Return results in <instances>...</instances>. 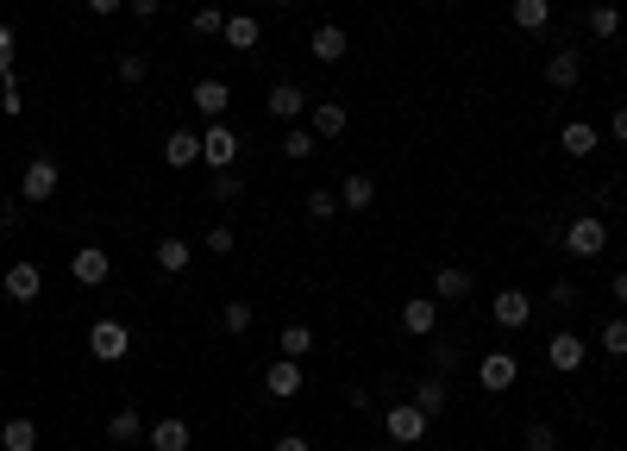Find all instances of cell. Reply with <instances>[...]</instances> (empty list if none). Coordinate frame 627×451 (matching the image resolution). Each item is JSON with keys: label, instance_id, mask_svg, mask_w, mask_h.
Here are the masks:
<instances>
[{"label": "cell", "instance_id": "1", "mask_svg": "<svg viewBox=\"0 0 627 451\" xmlns=\"http://www.w3.org/2000/svg\"><path fill=\"white\" fill-rule=\"evenodd\" d=\"M565 251L571 257H602L609 251V220H602V213H577L565 226Z\"/></svg>", "mask_w": 627, "mask_h": 451}, {"label": "cell", "instance_id": "2", "mask_svg": "<svg viewBox=\"0 0 627 451\" xmlns=\"http://www.w3.org/2000/svg\"><path fill=\"white\" fill-rule=\"evenodd\" d=\"M427 426H433V414H421L414 401H396V408L383 414V433H389V445H421V439H427Z\"/></svg>", "mask_w": 627, "mask_h": 451}, {"label": "cell", "instance_id": "3", "mask_svg": "<svg viewBox=\"0 0 627 451\" xmlns=\"http://www.w3.org/2000/svg\"><path fill=\"white\" fill-rule=\"evenodd\" d=\"M201 163H207V170H232V163H239V132L220 126V120H207L201 126Z\"/></svg>", "mask_w": 627, "mask_h": 451}, {"label": "cell", "instance_id": "4", "mask_svg": "<svg viewBox=\"0 0 627 451\" xmlns=\"http://www.w3.org/2000/svg\"><path fill=\"white\" fill-rule=\"evenodd\" d=\"M88 351H95V358L101 364H120L126 358V351H132V326H120V320H95V326H88Z\"/></svg>", "mask_w": 627, "mask_h": 451}, {"label": "cell", "instance_id": "5", "mask_svg": "<svg viewBox=\"0 0 627 451\" xmlns=\"http://www.w3.org/2000/svg\"><path fill=\"white\" fill-rule=\"evenodd\" d=\"M57 182H63L57 157H32V163H26V176H19V195H26V201H51V195H57Z\"/></svg>", "mask_w": 627, "mask_h": 451}, {"label": "cell", "instance_id": "6", "mask_svg": "<svg viewBox=\"0 0 627 451\" xmlns=\"http://www.w3.org/2000/svg\"><path fill=\"white\" fill-rule=\"evenodd\" d=\"M0 289H7V301L26 307V301H38V295H44V270L32 264V257H19V264H13L7 276H0Z\"/></svg>", "mask_w": 627, "mask_h": 451}, {"label": "cell", "instance_id": "7", "mask_svg": "<svg viewBox=\"0 0 627 451\" xmlns=\"http://www.w3.org/2000/svg\"><path fill=\"white\" fill-rule=\"evenodd\" d=\"M189 101H195V113H201V120H226V107H232V82H220V76H201V82L189 88Z\"/></svg>", "mask_w": 627, "mask_h": 451}, {"label": "cell", "instance_id": "8", "mask_svg": "<svg viewBox=\"0 0 627 451\" xmlns=\"http://www.w3.org/2000/svg\"><path fill=\"white\" fill-rule=\"evenodd\" d=\"M584 358H590V345L577 339V332H552L546 339V364L559 370V376H571V370H584Z\"/></svg>", "mask_w": 627, "mask_h": 451}, {"label": "cell", "instance_id": "9", "mask_svg": "<svg viewBox=\"0 0 627 451\" xmlns=\"http://www.w3.org/2000/svg\"><path fill=\"white\" fill-rule=\"evenodd\" d=\"M69 276H76V282H82V289H101V282L113 276V257H107L101 245H82L76 257H69Z\"/></svg>", "mask_w": 627, "mask_h": 451}, {"label": "cell", "instance_id": "10", "mask_svg": "<svg viewBox=\"0 0 627 451\" xmlns=\"http://www.w3.org/2000/svg\"><path fill=\"white\" fill-rule=\"evenodd\" d=\"M264 107H270V120H301V113H308V88L301 82H270Z\"/></svg>", "mask_w": 627, "mask_h": 451}, {"label": "cell", "instance_id": "11", "mask_svg": "<svg viewBox=\"0 0 627 451\" xmlns=\"http://www.w3.org/2000/svg\"><path fill=\"white\" fill-rule=\"evenodd\" d=\"M515 376H521V364L508 358V351H490V358L477 364V383L490 389V395H508V389H515Z\"/></svg>", "mask_w": 627, "mask_h": 451}, {"label": "cell", "instance_id": "12", "mask_svg": "<svg viewBox=\"0 0 627 451\" xmlns=\"http://www.w3.org/2000/svg\"><path fill=\"white\" fill-rule=\"evenodd\" d=\"M301 383H308V370H301V358H276V364L264 370V389H270L276 401H289V395H301Z\"/></svg>", "mask_w": 627, "mask_h": 451}, {"label": "cell", "instance_id": "13", "mask_svg": "<svg viewBox=\"0 0 627 451\" xmlns=\"http://www.w3.org/2000/svg\"><path fill=\"white\" fill-rule=\"evenodd\" d=\"M145 439H151V451H189L195 445V426L189 420H157V426H145Z\"/></svg>", "mask_w": 627, "mask_h": 451}, {"label": "cell", "instance_id": "14", "mask_svg": "<svg viewBox=\"0 0 627 451\" xmlns=\"http://www.w3.org/2000/svg\"><path fill=\"white\" fill-rule=\"evenodd\" d=\"M433 326H439V301H433V295H408V301H402V332L427 339Z\"/></svg>", "mask_w": 627, "mask_h": 451}, {"label": "cell", "instance_id": "15", "mask_svg": "<svg viewBox=\"0 0 627 451\" xmlns=\"http://www.w3.org/2000/svg\"><path fill=\"white\" fill-rule=\"evenodd\" d=\"M546 82L552 88H577V82H584V57H577L571 44H559V51L546 57Z\"/></svg>", "mask_w": 627, "mask_h": 451}, {"label": "cell", "instance_id": "16", "mask_svg": "<svg viewBox=\"0 0 627 451\" xmlns=\"http://www.w3.org/2000/svg\"><path fill=\"white\" fill-rule=\"evenodd\" d=\"M164 163H170V170H195V163H201V132H189V126L170 132L164 138Z\"/></svg>", "mask_w": 627, "mask_h": 451}, {"label": "cell", "instance_id": "17", "mask_svg": "<svg viewBox=\"0 0 627 451\" xmlns=\"http://www.w3.org/2000/svg\"><path fill=\"white\" fill-rule=\"evenodd\" d=\"M559 145H565V157H596V145H602V132L590 126V120H565V132H559Z\"/></svg>", "mask_w": 627, "mask_h": 451}, {"label": "cell", "instance_id": "18", "mask_svg": "<svg viewBox=\"0 0 627 451\" xmlns=\"http://www.w3.org/2000/svg\"><path fill=\"white\" fill-rule=\"evenodd\" d=\"M490 320H496V326H527V320H533V301H527L521 289H502V295L490 301Z\"/></svg>", "mask_w": 627, "mask_h": 451}, {"label": "cell", "instance_id": "19", "mask_svg": "<svg viewBox=\"0 0 627 451\" xmlns=\"http://www.w3.org/2000/svg\"><path fill=\"white\" fill-rule=\"evenodd\" d=\"M471 295V270L464 264H439L433 270V301H464Z\"/></svg>", "mask_w": 627, "mask_h": 451}, {"label": "cell", "instance_id": "20", "mask_svg": "<svg viewBox=\"0 0 627 451\" xmlns=\"http://www.w3.org/2000/svg\"><path fill=\"white\" fill-rule=\"evenodd\" d=\"M232 51H258V38H264V26H258V13H226V32H220Z\"/></svg>", "mask_w": 627, "mask_h": 451}, {"label": "cell", "instance_id": "21", "mask_svg": "<svg viewBox=\"0 0 627 451\" xmlns=\"http://www.w3.org/2000/svg\"><path fill=\"white\" fill-rule=\"evenodd\" d=\"M314 63H345V51H352V38H345V26H314Z\"/></svg>", "mask_w": 627, "mask_h": 451}, {"label": "cell", "instance_id": "22", "mask_svg": "<svg viewBox=\"0 0 627 451\" xmlns=\"http://www.w3.org/2000/svg\"><path fill=\"white\" fill-rule=\"evenodd\" d=\"M189 257H195L189 239H176V232H170V239H157V270H164V276H182V270H189Z\"/></svg>", "mask_w": 627, "mask_h": 451}, {"label": "cell", "instance_id": "23", "mask_svg": "<svg viewBox=\"0 0 627 451\" xmlns=\"http://www.w3.org/2000/svg\"><path fill=\"white\" fill-rule=\"evenodd\" d=\"M0 451H38V420L13 414L7 426H0Z\"/></svg>", "mask_w": 627, "mask_h": 451}, {"label": "cell", "instance_id": "24", "mask_svg": "<svg viewBox=\"0 0 627 451\" xmlns=\"http://www.w3.org/2000/svg\"><path fill=\"white\" fill-rule=\"evenodd\" d=\"M515 26L540 38V32L552 26V0H515Z\"/></svg>", "mask_w": 627, "mask_h": 451}, {"label": "cell", "instance_id": "25", "mask_svg": "<svg viewBox=\"0 0 627 451\" xmlns=\"http://www.w3.org/2000/svg\"><path fill=\"white\" fill-rule=\"evenodd\" d=\"M107 439H113V445L145 439V420H138V408H113V420H107Z\"/></svg>", "mask_w": 627, "mask_h": 451}, {"label": "cell", "instance_id": "26", "mask_svg": "<svg viewBox=\"0 0 627 451\" xmlns=\"http://www.w3.org/2000/svg\"><path fill=\"white\" fill-rule=\"evenodd\" d=\"M370 201H377V182H370V176H345V182H339V207L364 213Z\"/></svg>", "mask_w": 627, "mask_h": 451}, {"label": "cell", "instance_id": "27", "mask_svg": "<svg viewBox=\"0 0 627 451\" xmlns=\"http://www.w3.org/2000/svg\"><path fill=\"white\" fill-rule=\"evenodd\" d=\"M584 32H590V38H621L627 19H621L615 7H590V13H584Z\"/></svg>", "mask_w": 627, "mask_h": 451}, {"label": "cell", "instance_id": "28", "mask_svg": "<svg viewBox=\"0 0 627 451\" xmlns=\"http://www.w3.org/2000/svg\"><path fill=\"white\" fill-rule=\"evenodd\" d=\"M345 126H352V120H345L339 101H320L314 107V138H345Z\"/></svg>", "mask_w": 627, "mask_h": 451}, {"label": "cell", "instance_id": "29", "mask_svg": "<svg viewBox=\"0 0 627 451\" xmlns=\"http://www.w3.org/2000/svg\"><path fill=\"white\" fill-rule=\"evenodd\" d=\"M251 320H258V314H251V301H226L220 307V332H226V339H245Z\"/></svg>", "mask_w": 627, "mask_h": 451}, {"label": "cell", "instance_id": "30", "mask_svg": "<svg viewBox=\"0 0 627 451\" xmlns=\"http://www.w3.org/2000/svg\"><path fill=\"white\" fill-rule=\"evenodd\" d=\"M414 408L439 414V408H446V383H439V376H421V383H414Z\"/></svg>", "mask_w": 627, "mask_h": 451}, {"label": "cell", "instance_id": "31", "mask_svg": "<svg viewBox=\"0 0 627 451\" xmlns=\"http://www.w3.org/2000/svg\"><path fill=\"white\" fill-rule=\"evenodd\" d=\"M283 157H289V163H308V157H314V132H308V126H289V132H283Z\"/></svg>", "mask_w": 627, "mask_h": 451}, {"label": "cell", "instance_id": "32", "mask_svg": "<svg viewBox=\"0 0 627 451\" xmlns=\"http://www.w3.org/2000/svg\"><path fill=\"white\" fill-rule=\"evenodd\" d=\"M283 358H314V326H283Z\"/></svg>", "mask_w": 627, "mask_h": 451}, {"label": "cell", "instance_id": "33", "mask_svg": "<svg viewBox=\"0 0 627 451\" xmlns=\"http://www.w3.org/2000/svg\"><path fill=\"white\" fill-rule=\"evenodd\" d=\"M596 345H602V358H627V320H609L596 332Z\"/></svg>", "mask_w": 627, "mask_h": 451}, {"label": "cell", "instance_id": "34", "mask_svg": "<svg viewBox=\"0 0 627 451\" xmlns=\"http://www.w3.org/2000/svg\"><path fill=\"white\" fill-rule=\"evenodd\" d=\"M113 76H120L126 88H138V82L151 76V57H145V51H126V57H120V69H113Z\"/></svg>", "mask_w": 627, "mask_h": 451}, {"label": "cell", "instance_id": "35", "mask_svg": "<svg viewBox=\"0 0 627 451\" xmlns=\"http://www.w3.org/2000/svg\"><path fill=\"white\" fill-rule=\"evenodd\" d=\"M308 220H320V226L339 220V195H333V188H314V195H308Z\"/></svg>", "mask_w": 627, "mask_h": 451}, {"label": "cell", "instance_id": "36", "mask_svg": "<svg viewBox=\"0 0 627 451\" xmlns=\"http://www.w3.org/2000/svg\"><path fill=\"white\" fill-rule=\"evenodd\" d=\"M189 32H195V38H220V32H226V13H220V7H201V13L189 19Z\"/></svg>", "mask_w": 627, "mask_h": 451}, {"label": "cell", "instance_id": "37", "mask_svg": "<svg viewBox=\"0 0 627 451\" xmlns=\"http://www.w3.org/2000/svg\"><path fill=\"white\" fill-rule=\"evenodd\" d=\"M527 451H559V426L533 420V426H527Z\"/></svg>", "mask_w": 627, "mask_h": 451}, {"label": "cell", "instance_id": "38", "mask_svg": "<svg viewBox=\"0 0 627 451\" xmlns=\"http://www.w3.org/2000/svg\"><path fill=\"white\" fill-rule=\"evenodd\" d=\"M207 251H214V257H232V245H239V232H232V226H207V239H201Z\"/></svg>", "mask_w": 627, "mask_h": 451}, {"label": "cell", "instance_id": "39", "mask_svg": "<svg viewBox=\"0 0 627 451\" xmlns=\"http://www.w3.org/2000/svg\"><path fill=\"white\" fill-rule=\"evenodd\" d=\"M245 195V176H232V170H214V201H239Z\"/></svg>", "mask_w": 627, "mask_h": 451}, {"label": "cell", "instance_id": "40", "mask_svg": "<svg viewBox=\"0 0 627 451\" xmlns=\"http://www.w3.org/2000/svg\"><path fill=\"white\" fill-rule=\"evenodd\" d=\"M13 51H19V32L0 26V82H13Z\"/></svg>", "mask_w": 627, "mask_h": 451}, {"label": "cell", "instance_id": "41", "mask_svg": "<svg viewBox=\"0 0 627 451\" xmlns=\"http://www.w3.org/2000/svg\"><path fill=\"white\" fill-rule=\"evenodd\" d=\"M0 113H7V120H19V113H26V94H19V82H0Z\"/></svg>", "mask_w": 627, "mask_h": 451}, {"label": "cell", "instance_id": "42", "mask_svg": "<svg viewBox=\"0 0 627 451\" xmlns=\"http://www.w3.org/2000/svg\"><path fill=\"white\" fill-rule=\"evenodd\" d=\"M546 301H552V307H559V314H565V307H577V289H571V282L559 276V282H552V289H546Z\"/></svg>", "mask_w": 627, "mask_h": 451}, {"label": "cell", "instance_id": "43", "mask_svg": "<svg viewBox=\"0 0 627 451\" xmlns=\"http://www.w3.org/2000/svg\"><path fill=\"white\" fill-rule=\"evenodd\" d=\"M458 364V345H433V370H452Z\"/></svg>", "mask_w": 627, "mask_h": 451}, {"label": "cell", "instance_id": "44", "mask_svg": "<svg viewBox=\"0 0 627 451\" xmlns=\"http://www.w3.org/2000/svg\"><path fill=\"white\" fill-rule=\"evenodd\" d=\"M126 7H132L138 19H157V13H164V0H126Z\"/></svg>", "mask_w": 627, "mask_h": 451}, {"label": "cell", "instance_id": "45", "mask_svg": "<svg viewBox=\"0 0 627 451\" xmlns=\"http://www.w3.org/2000/svg\"><path fill=\"white\" fill-rule=\"evenodd\" d=\"M276 451H314V445H308V433H283V439H276Z\"/></svg>", "mask_w": 627, "mask_h": 451}, {"label": "cell", "instance_id": "46", "mask_svg": "<svg viewBox=\"0 0 627 451\" xmlns=\"http://www.w3.org/2000/svg\"><path fill=\"white\" fill-rule=\"evenodd\" d=\"M120 7H126V0H88V13H95V19H113Z\"/></svg>", "mask_w": 627, "mask_h": 451}, {"label": "cell", "instance_id": "47", "mask_svg": "<svg viewBox=\"0 0 627 451\" xmlns=\"http://www.w3.org/2000/svg\"><path fill=\"white\" fill-rule=\"evenodd\" d=\"M609 132H615V145H627V107H615V120H609Z\"/></svg>", "mask_w": 627, "mask_h": 451}, {"label": "cell", "instance_id": "48", "mask_svg": "<svg viewBox=\"0 0 627 451\" xmlns=\"http://www.w3.org/2000/svg\"><path fill=\"white\" fill-rule=\"evenodd\" d=\"M615 301H627V270H621V276H615Z\"/></svg>", "mask_w": 627, "mask_h": 451}, {"label": "cell", "instance_id": "49", "mask_svg": "<svg viewBox=\"0 0 627 451\" xmlns=\"http://www.w3.org/2000/svg\"><path fill=\"white\" fill-rule=\"evenodd\" d=\"M276 7H295V0H276Z\"/></svg>", "mask_w": 627, "mask_h": 451}, {"label": "cell", "instance_id": "50", "mask_svg": "<svg viewBox=\"0 0 627 451\" xmlns=\"http://www.w3.org/2000/svg\"><path fill=\"white\" fill-rule=\"evenodd\" d=\"M621 44H627V32H621Z\"/></svg>", "mask_w": 627, "mask_h": 451}]
</instances>
